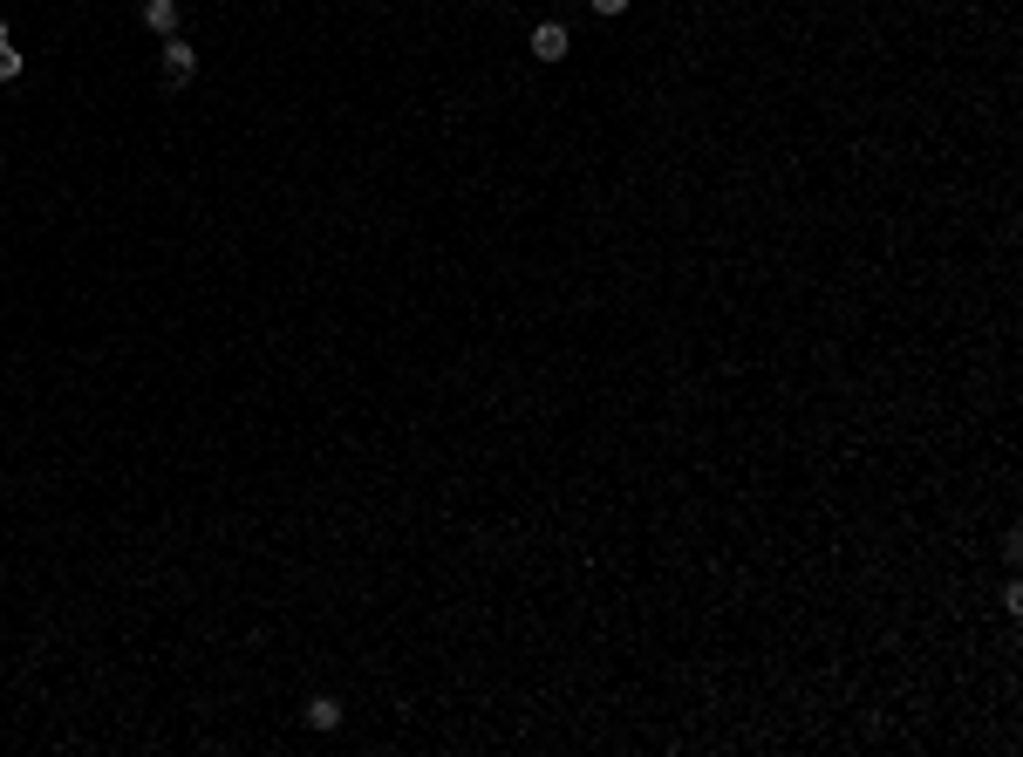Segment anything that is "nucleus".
<instances>
[{
    "label": "nucleus",
    "instance_id": "obj_1",
    "mask_svg": "<svg viewBox=\"0 0 1023 757\" xmlns=\"http://www.w3.org/2000/svg\"><path fill=\"white\" fill-rule=\"evenodd\" d=\"M191 76H198V48H191V41H178V35H164V82H171V89H185Z\"/></svg>",
    "mask_w": 1023,
    "mask_h": 757
},
{
    "label": "nucleus",
    "instance_id": "obj_2",
    "mask_svg": "<svg viewBox=\"0 0 1023 757\" xmlns=\"http://www.w3.org/2000/svg\"><path fill=\"white\" fill-rule=\"evenodd\" d=\"M567 28H560V21H539V28H532V55H539V62H567Z\"/></svg>",
    "mask_w": 1023,
    "mask_h": 757
},
{
    "label": "nucleus",
    "instance_id": "obj_3",
    "mask_svg": "<svg viewBox=\"0 0 1023 757\" xmlns=\"http://www.w3.org/2000/svg\"><path fill=\"white\" fill-rule=\"evenodd\" d=\"M301 717H307V730H341V703H335V696H314Z\"/></svg>",
    "mask_w": 1023,
    "mask_h": 757
},
{
    "label": "nucleus",
    "instance_id": "obj_4",
    "mask_svg": "<svg viewBox=\"0 0 1023 757\" xmlns=\"http://www.w3.org/2000/svg\"><path fill=\"white\" fill-rule=\"evenodd\" d=\"M144 28L151 35H171L178 28V0H144Z\"/></svg>",
    "mask_w": 1023,
    "mask_h": 757
},
{
    "label": "nucleus",
    "instance_id": "obj_5",
    "mask_svg": "<svg viewBox=\"0 0 1023 757\" xmlns=\"http://www.w3.org/2000/svg\"><path fill=\"white\" fill-rule=\"evenodd\" d=\"M21 69H28V62L14 55V41H0V82H14V76H21Z\"/></svg>",
    "mask_w": 1023,
    "mask_h": 757
},
{
    "label": "nucleus",
    "instance_id": "obj_6",
    "mask_svg": "<svg viewBox=\"0 0 1023 757\" xmlns=\"http://www.w3.org/2000/svg\"><path fill=\"white\" fill-rule=\"evenodd\" d=\"M587 7H594V14H607V21H614V14H628V0H587Z\"/></svg>",
    "mask_w": 1023,
    "mask_h": 757
},
{
    "label": "nucleus",
    "instance_id": "obj_7",
    "mask_svg": "<svg viewBox=\"0 0 1023 757\" xmlns=\"http://www.w3.org/2000/svg\"><path fill=\"white\" fill-rule=\"evenodd\" d=\"M0 41H7V21H0Z\"/></svg>",
    "mask_w": 1023,
    "mask_h": 757
}]
</instances>
